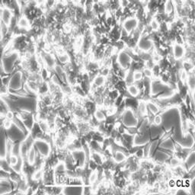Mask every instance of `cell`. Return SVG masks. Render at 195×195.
Wrapping results in <instances>:
<instances>
[{"label":"cell","mask_w":195,"mask_h":195,"mask_svg":"<svg viewBox=\"0 0 195 195\" xmlns=\"http://www.w3.org/2000/svg\"><path fill=\"white\" fill-rule=\"evenodd\" d=\"M54 70H55V72H56V73L57 74V75H58L59 77L63 80L64 72L63 70V68L61 67L60 65H56V66H54Z\"/></svg>","instance_id":"603a6c76"},{"label":"cell","mask_w":195,"mask_h":195,"mask_svg":"<svg viewBox=\"0 0 195 195\" xmlns=\"http://www.w3.org/2000/svg\"><path fill=\"white\" fill-rule=\"evenodd\" d=\"M174 10V2L171 1H166L164 5V12L165 15H170Z\"/></svg>","instance_id":"7c38bea8"},{"label":"cell","mask_w":195,"mask_h":195,"mask_svg":"<svg viewBox=\"0 0 195 195\" xmlns=\"http://www.w3.org/2000/svg\"><path fill=\"white\" fill-rule=\"evenodd\" d=\"M181 162H182V160L178 157H172L170 159L169 165L172 168H175L181 165Z\"/></svg>","instance_id":"e0dca14e"},{"label":"cell","mask_w":195,"mask_h":195,"mask_svg":"<svg viewBox=\"0 0 195 195\" xmlns=\"http://www.w3.org/2000/svg\"><path fill=\"white\" fill-rule=\"evenodd\" d=\"M168 186L171 187V188H174L175 187H176L175 184V181L173 179L169 180V182H168Z\"/></svg>","instance_id":"f546056e"},{"label":"cell","mask_w":195,"mask_h":195,"mask_svg":"<svg viewBox=\"0 0 195 195\" xmlns=\"http://www.w3.org/2000/svg\"><path fill=\"white\" fill-rule=\"evenodd\" d=\"M98 178H99V172H97V171H93V172H92V173L90 174V175H89V183L91 184H93L97 182Z\"/></svg>","instance_id":"ac0fdd59"},{"label":"cell","mask_w":195,"mask_h":195,"mask_svg":"<svg viewBox=\"0 0 195 195\" xmlns=\"http://www.w3.org/2000/svg\"><path fill=\"white\" fill-rule=\"evenodd\" d=\"M147 108L149 110H150V111L153 114H156L158 112V108L156 104H153L152 102H149V104H147Z\"/></svg>","instance_id":"d4e9b609"},{"label":"cell","mask_w":195,"mask_h":195,"mask_svg":"<svg viewBox=\"0 0 195 195\" xmlns=\"http://www.w3.org/2000/svg\"><path fill=\"white\" fill-rule=\"evenodd\" d=\"M94 118H95V120L99 122H102L105 120L106 119V116L105 114L100 110V109H96L94 113Z\"/></svg>","instance_id":"4fadbf2b"},{"label":"cell","mask_w":195,"mask_h":195,"mask_svg":"<svg viewBox=\"0 0 195 195\" xmlns=\"http://www.w3.org/2000/svg\"><path fill=\"white\" fill-rule=\"evenodd\" d=\"M187 82V84H188V86H189V89L191 90V92H194V85H195L194 77V75H191V76L188 75Z\"/></svg>","instance_id":"ffe728a7"},{"label":"cell","mask_w":195,"mask_h":195,"mask_svg":"<svg viewBox=\"0 0 195 195\" xmlns=\"http://www.w3.org/2000/svg\"><path fill=\"white\" fill-rule=\"evenodd\" d=\"M1 18L2 22L6 25L7 27L9 26L12 23L13 19V12L12 10L9 8H7L6 6L1 7Z\"/></svg>","instance_id":"6da1fadb"},{"label":"cell","mask_w":195,"mask_h":195,"mask_svg":"<svg viewBox=\"0 0 195 195\" xmlns=\"http://www.w3.org/2000/svg\"><path fill=\"white\" fill-rule=\"evenodd\" d=\"M17 25L18 27H19L20 29L28 30L30 28V27H31L29 19L27 18V17L26 15H22L21 17H20Z\"/></svg>","instance_id":"52a82bcc"},{"label":"cell","mask_w":195,"mask_h":195,"mask_svg":"<svg viewBox=\"0 0 195 195\" xmlns=\"http://www.w3.org/2000/svg\"><path fill=\"white\" fill-rule=\"evenodd\" d=\"M9 164L10 165H12V167H15L18 165V158L16 155L12 154L9 156Z\"/></svg>","instance_id":"7402d4cb"},{"label":"cell","mask_w":195,"mask_h":195,"mask_svg":"<svg viewBox=\"0 0 195 195\" xmlns=\"http://www.w3.org/2000/svg\"><path fill=\"white\" fill-rule=\"evenodd\" d=\"M58 60L61 63L66 64L70 63V57L66 53H62V54H58Z\"/></svg>","instance_id":"9a60e30c"},{"label":"cell","mask_w":195,"mask_h":195,"mask_svg":"<svg viewBox=\"0 0 195 195\" xmlns=\"http://www.w3.org/2000/svg\"><path fill=\"white\" fill-rule=\"evenodd\" d=\"M153 122H154V124L156 126L161 125V124H162V118L160 114H156V115L154 117Z\"/></svg>","instance_id":"4316f807"},{"label":"cell","mask_w":195,"mask_h":195,"mask_svg":"<svg viewBox=\"0 0 195 195\" xmlns=\"http://www.w3.org/2000/svg\"><path fill=\"white\" fill-rule=\"evenodd\" d=\"M143 73L140 70H135L133 71V74H132V79H133V82H140L143 79Z\"/></svg>","instance_id":"5bb4252c"},{"label":"cell","mask_w":195,"mask_h":195,"mask_svg":"<svg viewBox=\"0 0 195 195\" xmlns=\"http://www.w3.org/2000/svg\"><path fill=\"white\" fill-rule=\"evenodd\" d=\"M106 77H104L103 75H96L92 81L93 85H95L96 88H100L104 86V84L106 83Z\"/></svg>","instance_id":"9c48e42d"},{"label":"cell","mask_w":195,"mask_h":195,"mask_svg":"<svg viewBox=\"0 0 195 195\" xmlns=\"http://www.w3.org/2000/svg\"><path fill=\"white\" fill-rule=\"evenodd\" d=\"M6 119H8V120H13L14 118H15V114H14V112L12 111H10L8 110L7 112L6 113Z\"/></svg>","instance_id":"83f0119b"},{"label":"cell","mask_w":195,"mask_h":195,"mask_svg":"<svg viewBox=\"0 0 195 195\" xmlns=\"http://www.w3.org/2000/svg\"><path fill=\"white\" fill-rule=\"evenodd\" d=\"M35 144L37 146V149L39 152V154L42 156H46L50 153V145L48 143L44 141L43 139H38L35 142Z\"/></svg>","instance_id":"5b68a950"},{"label":"cell","mask_w":195,"mask_h":195,"mask_svg":"<svg viewBox=\"0 0 195 195\" xmlns=\"http://www.w3.org/2000/svg\"><path fill=\"white\" fill-rule=\"evenodd\" d=\"M12 124H13V122L12 120H8V119H6L3 122V126H4V128L6 130H8L11 128V127L12 126Z\"/></svg>","instance_id":"f1b7e54d"},{"label":"cell","mask_w":195,"mask_h":195,"mask_svg":"<svg viewBox=\"0 0 195 195\" xmlns=\"http://www.w3.org/2000/svg\"><path fill=\"white\" fill-rule=\"evenodd\" d=\"M127 92L129 93L130 95L133 97H137L140 92L139 87L137 86V85H136L135 83L127 85Z\"/></svg>","instance_id":"8fae6325"},{"label":"cell","mask_w":195,"mask_h":195,"mask_svg":"<svg viewBox=\"0 0 195 195\" xmlns=\"http://www.w3.org/2000/svg\"><path fill=\"white\" fill-rule=\"evenodd\" d=\"M118 63L120 64V66L122 69H127L128 66H130V64L131 63L132 59L131 57L128 55V54H125V53L122 52L119 54L118 59Z\"/></svg>","instance_id":"8992f818"},{"label":"cell","mask_w":195,"mask_h":195,"mask_svg":"<svg viewBox=\"0 0 195 195\" xmlns=\"http://www.w3.org/2000/svg\"><path fill=\"white\" fill-rule=\"evenodd\" d=\"M142 73H143V75H145L146 78H148V79H150V78H152L153 75H153V70H152L151 68H145Z\"/></svg>","instance_id":"484cf974"},{"label":"cell","mask_w":195,"mask_h":195,"mask_svg":"<svg viewBox=\"0 0 195 195\" xmlns=\"http://www.w3.org/2000/svg\"><path fill=\"white\" fill-rule=\"evenodd\" d=\"M21 82H22V74L20 72H17L12 75V77L9 80L8 82L9 88L14 91H18V89H21Z\"/></svg>","instance_id":"7a4b0ae2"},{"label":"cell","mask_w":195,"mask_h":195,"mask_svg":"<svg viewBox=\"0 0 195 195\" xmlns=\"http://www.w3.org/2000/svg\"><path fill=\"white\" fill-rule=\"evenodd\" d=\"M139 21L136 18H129L124 21L123 24L124 31H125L127 34L131 33L132 31H134L137 27H138Z\"/></svg>","instance_id":"3957f363"},{"label":"cell","mask_w":195,"mask_h":195,"mask_svg":"<svg viewBox=\"0 0 195 195\" xmlns=\"http://www.w3.org/2000/svg\"><path fill=\"white\" fill-rule=\"evenodd\" d=\"M179 78L181 79L182 83H184L187 82V79L188 78V74H187V71L185 70H181L179 72Z\"/></svg>","instance_id":"44dd1931"},{"label":"cell","mask_w":195,"mask_h":195,"mask_svg":"<svg viewBox=\"0 0 195 195\" xmlns=\"http://www.w3.org/2000/svg\"><path fill=\"white\" fill-rule=\"evenodd\" d=\"M44 177V172H43V170H37V171H35L34 173L33 174V175H32V178H33L34 180H35V181H38V180L41 179V178Z\"/></svg>","instance_id":"cb8c5ba5"},{"label":"cell","mask_w":195,"mask_h":195,"mask_svg":"<svg viewBox=\"0 0 195 195\" xmlns=\"http://www.w3.org/2000/svg\"><path fill=\"white\" fill-rule=\"evenodd\" d=\"M36 157H37V153H36V150H35L34 146H31L29 148V150H28V153H27V162L29 163L31 165L34 164V162H36Z\"/></svg>","instance_id":"ba28073f"},{"label":"cell","mask_w":195,"mask_h":195,"mask_svg":"<svg viewBox=\"0 0 195 195\" xmlns=\"http://www.w3.org/2000/svg\"><path fill=\"white\" fill-rule=\"evenodd\" d=\"M113 158L116 163H121V162L126 161L127 156L122 151H116V152H114V155H113Z\"/></svg>","instance_id":"30bf717a"},{"label":"cell","mask_w":195,"mask_h":195,"mask_svg":"<svg viewBox=\"0 0 195 195\" xmlns=\"http://www.w3.org/2000/svg\"><path fill=\"white\" fill-rule=\"evenodd\" d=\"M187 127L189 128V129H194V124L193 122H187Z\"/></svg>","instance_id":"4dcf8cb0"},{"label":"cell","mask_w":195,"mask_h":195,"mask_svg":"<svg viewBox=\"0 0 195 195\" xmlns=\"http://www.w3.org/2000/svg\"><path fill=\"white\" fill-rule=\"evenodd\" d=\"M149 26H150L152 31H157L160 29L161 25H160V22H158V21L154 18H153V19L150 21Z\"/></svg>","instance_id":"2e32d148"},{"label":"cell","mask_w":195,"mask_h":195,"mask_svg":"<svg viewBox=\"0 0 195 195\" xmlns=\"http://www.w3.org/2000/svg\"><path fill=\"white\" fill-rule=\"evenodd\" d=\"M147 104L145 102H140L138 105V110L139 112L142 114V115H146L147 114Z\"/></svg>","instance_id":"d6986e66"},{"label":"cell","mask_w":195,"mask_h":195,"mask_svg":"<svg viewBox=\"0 0 195 195\" xmlns=\"http://www.w3.org/2000/svg\"><path fill=\"white\" fill-rule=\"evenodd\" d=\"M185 55V49L184 46L180 44V43H175L172 46V56L175 60H181L183 58V56Z\"/></svg>","instance_id":"277c9868"}]
</instances>
